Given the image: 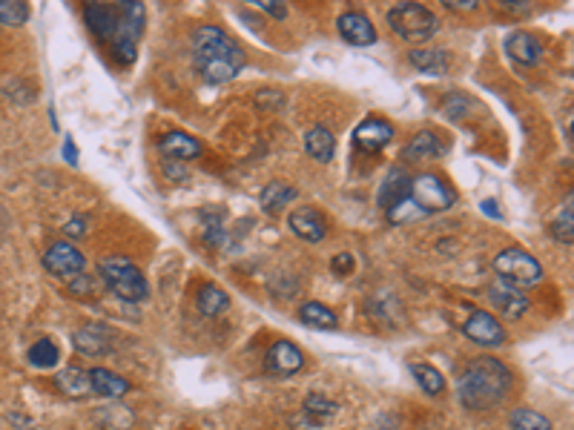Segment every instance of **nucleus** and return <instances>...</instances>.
I'll return each instance as SVG.
<instances>
[{
	"mask_svg": "<svg viewBox=\"0 0 574 430\" xmlns=\"http://www.w3.org/2000/svg\"><path fill=\"white\" fill-rule=\"evenodd\" d=\"M193 63L207 83H227L241 72L244 52L222 26H201L193 35Z\"/></svg>",
	"mask_w": 574,
	"mask_h": 430,
	"instance_id": "obj_1",
	"label": "nucleus"
},
{
	"mask_svg": "<svg viewBox=\"0 0 574 430\" xmlns=\"http://www.w3.org/2000/svg\"><path fill=\"white\" fill-rule=\"evenodd\" d=\"M511 391V373L500 358L494 356H480L462 370L457 382V396L462 408L468 410H491L509 396Z\"/></svg>",
	"mask_w": 574,
	"mask_h": 430,
	"instance_id": "obj_2",
	"label": "nucleus"
},
{
	"mask_svg": "<svg viewBox=\"0 0 574 430\" xmlns=\"http://www.w3.org/2000/svg\"><path fill=\"white\" fill-rule=\"evenodd\" d=\"M101 279L109 287V293H115L121 301L139 304L149 299V284L144 273L132 265L127 256H109L101 261Z\"/></svg>",
	"mask_w": 574,
	"mask_h": 430,
	"instance_id": "obj_3",
	"label": "nucleus"
},
{
	"mask_svg": "<svg viewBox=\"0 0 574 430\" xmlns=\"http://www.w3.org/2000/svg\"><path fill=\"white\" fill-rule=\"evenodd\" d=\"M388 23L408 44H426V40H431L436 30H440V21H436L434 12L419 4H400L396 9H391Z\"/></svg>",
	"mask_w": 574,
	"mask_h": 430,
	"instance_id": "obj_4",
	"label": "nucleus"
},
{
	"mask_svg": "<svg viewBox=\"0 0 574 430\" xmlns=\"http://www.w3.org/2000/svg\"><path fill=\"white\" fill-rule=\"evenodd\" d=\"M494 273L500 275V282L511 284L517 290L535 287L543 282L540 261L520 247H509V249H502L500 256H494Z\"/></svg>",
	"mask_w": 574,
	"mask_h": 430,
	"instance_id": "obj_5",
	"label": "nucleus"
},
{
	"mask_svg": "<svg viewBox=\"0 0 574 430\" xmlns=\"http://www.w3.org/2000/svg\"><path fill=\"white\" fill-rule=\"evenodd\" d=\"M121 9V21H118V30L115 35L109 38L113 44V55L121 63H132L135 61V44L144 32V21H147V9L139 0H127V4H118Z\"/></svg>",
	"mask_w": 574,
	"mask_h": 430,
	"instance_id": "obj_6",
	"label": "nucleus"
},
{
	"mask_svg": "<svg viewBox=\"0 0 574 430\" xmlns=\"http://www.w3.org/2000/svg\"><path fill=\"white\" fill-rule=\"evenodd\" d=\"M411 198L426 213H443L457 204V192L436 173H419L417 178H411Z\"/></svg>",
	"mask_w": 574,
	"mask_h": 430,
	"instance_id": "obj_7",
	"label": "nucleus"
},
{
	"mask_svg": "<svg viewBox=\"0 0 574 430\" xmlns=\"http://www.w3.org/2000/svg\"><path fill=\"white\" fill-rule=\"evenodd\" d=\"M84 265L87 258L80 256V249L72 247L70 241H55L44 256V267L52 275H63V279H72V275L84 273Z\"/></svg>",
	"mask_w": 574,
	"mask_h": 430,
	"instance_id": "obj_8",
	"label": "nucleus"
},
{
	"mask_svg": "<svg viewBox=\"0 0 574 430\" xmlns=\"http://www.w3.org/2000/svg\"><path fill=\"white\" fill-rule=\"evenodd\" d=\"M462 333H466L471 341L483 344V348H497V344L505 341L502 325L491 313H485V310H474L468 316V322L462 325Z\"/></svg>",
	"mask_w": 574,
	"mask_h": 430,
	"instance_id": "obj_9",
	"label": "nucleus"
},
{
	"mask_svg": "<svg viewBox=\"0 0 574 430\" xmlns=\"http://www.w3.org/2000/svg\"><path fill=\"white\" fill-rule=\"evenodd\" d=\"M393 141V127L385 118H365L357 130H353V147L362 152H379Z\"/></svg>",
	"mask_w": 574,
	"mask_h": 430,
	"instance_id": "obj_10",
	"label": "nucleus"
},
{
	"mask_svg": "<svg viewBox=\"0 0 574 430\" xmlns=\"http://www.w3.org/2000/svg\"><path fill=\"white\" fill-rule=\"evenodd\" d=\"M336 26H339V35L345 38L348 44H353V46H371V44H376V30H374L371 18L362 15V12H357V9L342 12Z\"/></svg>",
	"mask_w": 574,
	"mask_h": 430,
	"instance_id": "obj_11",
	"label": "nucleus"
},
{
	"mask_svg": "<svg viewBox=\"0 0 574 430\" xmlns=\"http://www.w3.org/2000/svg\"><path fill=\"white\" fill-rule=\"evenodd\" d=\"M287 224H291V230L299 235V239L310 241V244L325 241V235H327V221L322 218L319 210H313V207H299V210H293L287 215Z\"/></svg>",
	"mask_w": 574,
	"mask_h": 430,
	"instance_id": "obj_12",
	"label": "nucleus"
},
{
	"mask_svg": "<svg viewBox=\"0 0 574 430\" xmlns=\"http://www.w3.org/2000/svg\"><path fill=\"white\" fill-rule=\"evenodd\" d=\"M488 299L494 304V310H500L505 318H520L528 310V296L523 290H517L500 279H494V284L488 287Z\"/></svg>",
	"mask_w": 574,
	"mask_h": 430,
	"instance_id": "obj_13",
	"label": "nucleus"
},
{
	"mask_svg": "<svg viewBox=\"0 0 574 430\" xmlns=\"http://www.w3.org/2000/svg\"><path fill=\"white\" fill-rule=\"evenodd\" d=\"M265 365H267L270 373H276V376H293V373H299L305 367V356L293 341H276L267 350V362Z\"/></svg>",
	"mask_w": 574,
	"mask_h": 430,
	"instance_id": "obj_14",
	"label": "nucleus"
},
{
	"mask_svg": "<svg viewBox=\"0 0 574 430\" xmlns=\"http://www.w3.org/2000/svg\"><path fill=\"white\" fill-rule=\"evenodd\" d=\"M505 52H509V58L514 63H523V66H535L540 61V55H543V46H540V40L526 32V30H514L505 35Z\"/></svg>",
	"mask_w": 574,
	"mask_h": 430,
	"instance_id": "obj_15",
	"label": "nucleus"
},
{
	"mask_svg": "<svg viewBox=\"0 0 574 430\" xmlns=\"http://www.w3.org/2000/svg\"><path fill=\"white\" fill-rule=\"evenodd\" d=\"M75 350L84 353V356H101V353H109L113 350V330L104 327V325H87L75 333Z\"/></svg>",
	"mask_w": 574,
	"mask_h": 430,
	"instance_id": "obj_16",
	"label": "nucleus"
},
{
	"mask_svg": "<svg viewBox=\"0 0 574 430\" xmlns=\"http://www.w3.org/2000/svg\"><path fill=\"white\" fill-rule=\"evenodd\" d=\"M408 196H411V175H408L402 166H393V170L385 175V181H382V187H379L376 204L388 213L393 204L405 201Z\"/></svg>",
	"mask_w": 574,
	"mask_h": 430,
	"instance_id": "obj_17",
	"label": "nucleus"
},
{
	"mask_svg": "<svg viewBox=\"0 0 574 430\" xmlns=\"http://www.w3.org/2000/svg\"><path fill=\"white\" fill-rule=\"evenodd\" d=\"M84 18H87V26H89V30H92L95 35L104 38V40H109V38L115 35V30H118L121 9L113 6V4H87Z\"/></svg>",
	"mask_w": 574,
	"mask_h": 430,
	"instance_id": "obj_18",
	"label": "nucleus"
},
{
	"mask_svg": "<svg viewBox=\"0 0 574 430\" xmlns=\"http://www.w3.org/2000/svg\"><path fill=\"white\" fill-rule=\"evenodd\" d=\"M158 149L167 158H181V161H193V158L201 156V144L190 132H181V130L164 132L158 138Z\"/></svg>",
	"mask_w": 574,
	"mask_h": 430,
	"instance_id": "obj_19",
	"label": "nucleus"
},
{
	"mask_svg": "<svg viewBox=\"0 0 574 430\" xmlns=\"http://www.w3.org/2000/svg\"><path fill=\"white\" fill-rule=\"evenodd\" d=\"M402 156L408 161H428V158H440L445 156V144L440 141V135L426 130V132H417L411 141H408Z\"/></svg>",
	"mask_w": 574,
	"mask_h": 430,
	"instance_id": "obj_20",
	"label": "nucleus"
},
{
	"mask_svg": "<svg viewBox=\"0 0 574 430\" xmlns=\"http://www.w3.org/2000/svg\"><path fill=\"white\" fill-rule=\"evenodd\" d=\"M408 61L422 75H445L451 66V55L445 49H411Z\"/></svg>",
	"mask_w": 574,
	"mask_h": 430,
	"instance_id": "obj_21",
	"label": "nucleus"
},
{
	"mask_svg": "<svg viewBox=\"0 0 574 430\" xmlns=\"http://www.w3.org/2000/svg\"><path fill=\"white\" fill-rule=\"evenodd\" d=\"M305 149L310 158H317L319 164H327L336 156V138L327 127H310L305 132Z\"/></svg>",
	"mask_w": 574,
	"mask_h": 430,
	"instance_id": "obj_22",
	"label": "nucleus"
},
{
	"mask_svg": "<svg viewBox=\"0 0 574 430\" xmlns=\"http://www.w3.org/2000/svg\"><path fill=\"white\" fill-rule=\"evenodd\" d=\"M58 387L66 393V396H72V399H84L92 393V382H89V370L84 367H78V365H70V367H63L58 373Z\"/></svg>",
	"mask_w": 574,
	"mask_h": 430,
	"instance_id": "obj_23",
	"label": "nucleus"
},
{
	"mask_svg": "<svg viewBox=\"0 0 574 430\" xmlns=\"http://www.w3.org/2000/svg\"><path fill=\"white\" fill-rule=\"evenodd\" d=\"M89 382H92V393H98L104 399H118L130 391V382L115 376V373H109L104 367H95L89 370Z\"/></svg>",
	"mask_w": 574,
	"mask_h": 430,
	"instance_id": "obj_24",
	"label": "nucleus"
},
{
	"mask_svg": "<svg viewBox=\"0 0 574 430\" xmlns=\"http://www.w3.org/2000/svg\"><path fill=\"white\" fill-rule=\"evenodd\" d=\"M296 196H299L296 187L282 184V181H273V184H267V187L262 190V198H258V201H262V210H265V213L276 215V213H282L291 201H296Z\"/></svg>",
	"mask_w": 574,
	"mask_h": 430,
	"instance_id": "obj_25",
	"label": "nucleus"
},
{
	"mask_svg": "<svg viewBox=\"0 0 574 430\" xmlns=\"http://www.w3.org/2000/svg\"><path fill=\"white\" fill-rule=\"evenodd\" d=\"M196 304H198L201 316L213 318V316H218V313L227 310L230 296L224 293L222 287H215V284H201V287H198V296H196Z\"/></svg>",
	"mask_w": 574,
	"mask_h": 430,
	"instance_id": "obj_26",
	"label": "nucleus"
},
{
	"mask_svg": "<svg viewBox=\"0 0 574 430\" xmlns=\"http://www.w3.org/2000/svg\"><path fill=\"white\" fill-rule=\"evenodd\" d=\"M408 370H411V376L417 379V384L428 396H440L445 391V379H443V373L436 367H431L426 362H411V365H408Z\"/></svg>",
	"mask_w": 574,
	"mask_h": 430,
	"instance_id": "obj_27",
	"label": "nucleus"
},
{
	"mask_svg": "<svg viewBox=\"0 0 574 430\" xmlns=\"http://www.w3.org/2000/svg\"><path fill=\"white\" fill-rule=\"evenodd\" d=\"M299 318L308 325V327H317V330H333L336 327V316L331 308H325L319 301H305L299 308Z\"/></svg>",
	"mask_w": 574,
	"mask_h": 430,
	"instance_id": "obj_28",
	"label": "nucleus"
},
{
	"mask_svg": "<svg viewBox=\"0 0 574 430\" xmlns=\"http://www.w3.org/2000/svg\"><path fill=\"white\" fill-rule=\"evenodd\" d=\"M30 362L38 367V370H52L58 367L61 362V348L55 344L52 339H40L30 348Z\"/></svg>",
	"mask_w": 574,
	"mask_h": 430,
	"instance_id": "obj_29",
	"label": "nucleus"
},
{
	"mask_svg": "<svg viewBox=\"0 0 574 430\" xmlns=\"http://www.w3.org/2000/svg\"><path fill=\"white\" fill-rule=\"evenodd\" d=\"M511 427L514 430H552V422L531 408H517L511 413Z\"/></svg>",
	"mask_w": 574,
	"mask_h": 430,
	"instance_id": "obj_30",
	"label": "nucleus"
},
{
	"mask_svg": "<svg viewBox=\"0 0 574 430\" xmlns=\"http://www.w3.org/2000/svg\"><path fill=\"white\" fill-rule=\"evenodd\" d=\"M30 21V6L21 0H0V26H23Z\"/></svg>",
	"mask_w": 574,
	"mask_h": 430,
	"instance_id": "obj_31",
	"label": "nucleus"
},
{
	"mask_svg": "<svg viewBox=\"0 0 574 430\" xmlns=\"http://www.w3.org/2000/svg\"><path fill=\"white\" fill-rule=\"evenodd\" d=\"M422 215H428L422 207L408 196L405 201H400V204H393L391 210H388V221L391 224H405V221H417V218H422Z\"/></svg>",
	"mask_w": 574,
	"mask_h": 430,
	"instance_id": "obj_32",
	"label": "nucleus"
},
{
	"mask_svg": "<svg viewBox=\"0 0 574 430\" xmlns=\"http://www.w3.org/2000/svg\"><path fill=\"white\" fill-rule=\"evenodd\" d=\"M571 204H574V198L569 196V198H566V207H563V213H560L557 221L552 224L554 239L563 241V244H571V241H574V213H571Z\"/></svg>",
	"mask_w": 574,
	"mask_h": 430,
	"instance_id": "obj_33",
	"label": "nucleus"
},
{
	"mask_svg": "<svg viewBox=\"0 0 574 430\" xmlns=\"http://www.w3.org/2000/svg\"><path fill=\"white\" fill-rule=\"evenodd\" d=\"M336 410H339L336 401H331V399L322 396V393H310V396L305 399V413L319 416V419H327V416H333Z\"/></svg>",
	"mask_w": 574,
	"mask_h": 430,
	"instance_id": "obj_34",
	"label": "nucleus"
},
{
	"mask_svg": "<svg viewBox=\"0 0 574 430\" xmlns=\"http://www.w3.org/2000/svg\"><path fill=\"white\" fill-rule=\"evenodd\" d=\"M253 4L262 9V12H267V15H273L276 21H284L287 18V6L284 4H279V0H253Z\"/></svg>",
	"mask_w": 574,
	"mask_h": 430,
	"instance_id": "obj_35",
	"label": "nucleus"
},
{
	"mask_svg": "<svg viewBox=\"0 0 574 430\" xmlns=\"http://www.w3.org/2000/svg\"><path fill=\"white\" fill-rule=\"evenodd\" d=\"M333 273H339V275H348L350 270H353V256L350 253H339L336 258H333Z\"/></svg>",
	"mask_w": 574,
	"mask_h": 430,
	"instance_id": "obj_36",
	"label": "nucleus"
},
{
	"mask_svg": "<svg viewBox=\"0 0 574 430\" xmlns=\"http://www.w3.org/2000/svg\"><path fill=\"white\" fill-rule=\"evenodd\" d=\"M84 230H87L84 218H72L70 224L63 227V232H66V235H72V239H80V235H84Z\"/></svg>",
	"mask_w": 574,
	"mask_h": 430,
	"instance_id": "obj_37",
	"label": "nucleus"
},
{
	"mask_svg": "<svg viewBox=\"0 0 574 430\" xmlns=\"http://www.w3.org/2000/svg\"><path fill=\"white\" fill-rule=\"evenodd\" d=\"M63 158H66V164H78V156H75V144H72V138H66V141H63Z\"/></svg>",
	"mask_w": 574,
	"mask_h": 430,
	"instance_id": "obj_38",
	"label": "nucleus"
},
{
	"mask_svg": "<svg viewBox=\"0 0 574 430\" xmlns=\"http://www.w3.org/2000/svg\"><path fill=\"white\" fill-rule=\"evenodd\" d=\"M445 6L448 9H474L477 4L474 0H445Z\"/></svg>",
	"mask_w": 574,
	"mask_h": 430,
	"instance_id": "obj_39",
	"label": "nucleus"
},
{
	"mask_svg": "<svg viewBox=\"0 0 574 430\" xmlns=\"http://www.w3.org/2000/svg\"><path fill=\"white\" fill-rule=\"evenodd\" d=\"M502 9H511V12H514V9H517V12H526V9H528V4H526V0H520V4H517V0H502Z\"/></svg>",
	"mask_w": 574,
	"mask_h": 430,
	"instance_id": "obj_40",
	"label": "nucleus"
},
{
	"mask_svg": "<svg viewBox=\"0 0 574 430\" xmlns=\"http://www.w3.org/2000/svg\"><path fill=\"white\" fill-rule=\"evenodd\" d=\"M483 210H485V215H494V218H502V215L497 213V204H494V201H483Z\"/></svg>",
	"mask_w": 574,
	"mask_h": 430,
	"instance_id": "obj_41",
	"label": "nucleus"
}]
</instances>
